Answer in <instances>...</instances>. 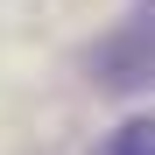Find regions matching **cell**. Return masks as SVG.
<instances>
[{
    "instance_id": "obj_1",
    "label": "cell",
    "mask_w": 155,
    "mask_h": 155,
    "mask_svg": "<svg viewBox=\"0 0 155 155\" xmlns=\"http://www.w3.org/2000/svg\"><path fill=\"white\" fill-rule=\"evenodd\" d=\"M106 155H155V127H127V134H120Z\"/></svg>"
}]
</instances>
